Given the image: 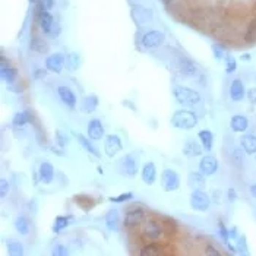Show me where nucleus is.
Wrapping results in <instances>:
<instances>
[{"label":"nucleus","mask_w":256,"mask_h":256,"mask_svg":"<svg viewBox=\"0 0 256 256\" xmlns=\"http://www.w3.org/2000/svg\"><path fill=\"white\" fill-rule=\"evenodd\" d=\"M29 3H35V0H28Z\"/></svg>","instance_id":"nucleus-53"},{"label":"nucleus","mask_w":256,"mask_h":256,"mask_svg":"<svg viewBox=\"0 0 256 256\" xmlns=\"http://www.w3.org/2000/svg\"><path fill=\"white\" fill-rule=\"evenodd\" d=\"M72 223V217H65V215H59L56 217L54 220V224H53V231L54 233H60L62 230H65L66 227H69Z\"/></svg>","instance_id":"nucleus-34"},{"label":"nucleus","mask_w":256,"mask_h":256,"mask_svg":"<svg viewBox=\"0 0 256 256\" xmlns=\"http://www.w3.org/2000/svg\"><path fill=\"white\" fill-rule=\"evenodd\" d=\"M160 183L164 192H176L180 189V176L173 169H164L160 177Z\"/></svg>","instance_id":"nucleus-8"},{"label":"nucleus","mask_w":256,"mask_h":256,"mask_svg":"<svg viewBox=\"0 0 256 256\" xmlns=\"http://www.w3.org/2000/svg\"><path fill=\"white\" fill-rule=\"evenodd\" d=\"M164 234V227L157 220H145L142 227V236L148 242H158Z\"/></svg>","instance_id":"nucleus-5"},{"label":"nucleus","mask_w":256,"mask_h":256,"mask_svg":"<svg viewBox=\"0 0 256 256\" xmlns=\"http://www.w3.org/2000/svg\"><path fill=\"white\" fill-rule=\"evenodd\" d=\"M75 136H77V139H78V142H79V145L85 150L86 153H89L91 155H94V157H97V158H100L101 157V154H100V151L94 147V144L91 142L92 139H89V138H86L84 136L82 133H75Z\"/></svg>","instance_id":"nucleus-27"},{"label":"nucleus","mask_w":256,"mask_h":256,"mask_svg":"<svg viewBox=\"0 0 256 256\" xmlns=\"http://www.w3.org/2000/svg\"><path fill=\"white\" fill-rule=\"evenodd\" d=\"M236 69H237V60L233 56L227 54V57H226V72L230 75V74H234Z\"/></svg>","instance_id":"nucleus-39"},{"label":"nucleus","mask_w":256,"mask_h":256,"mask_svg":"<svg viewBox=\"0 0 256 256\" xmlns=\"http://www.w3.org/2000/svg\"><path fill=\"white\" fill-rule=\"evenodd\" d=\"M122 150H123V144L119 135L111 133L104 138V154L108 158H114Z\"/></svg>","instance_id":"nucleus-11"},{"label":"nucleus","mask_w":256,"mask_h":256,"mask_svg":"<svg viewBox=\"0 0 256 256\" xmlns=\"http://www.w3.org/2000/svg\"><path fill=\"white\" fill-rule=\"evenodd\" d=\"M147 220V211L144 206L141 205H132L126 209L125 214V220H123V226L126 229H135L141 224H144Z\"/></svg>","instance_id":"nucleus-3"},{"label":"nucleus","mask_w":256,"mask_h":256,"mask_svg":"<svg viewBox=\"0 0 256 256\" xmlns=\"http://www.w3.org/2000/svg\"><path fill=\"white\" fill-rule=\"evenodd\" d=\"M163 254V246L157 242H150L148 245H145L141 249V255L142 256H158Z\"/></svg>","instance_id":"nucleus-31"},{"label":"nucleus","mask_w":256,"mask_h":256,"mask_svg":"<svg viewBox=\"0 0 256 256\" xmlns=\"http://www.w3.org/2000/svg\"><path fill=\"white\" fill-rule=\"evenodd\" d=\"M54 136H56V144H57V145H60V147H66V145L69 144V138H68V135H65L62 130H56Z\"/></svg>","instance_id":"nucleus-41"},{"label":"nucleus","mask_w":256,"mask_h":256,"mask_svg":"<svg viewBox=\"0 0 256 256\" xmlns=\"http://www.w3.org/2000/svg\"><path fill=\"white\" fill-rule=\"evenodd\" d=\"M181 153L184 157L187 158H196V157H201L202 153H204V147L196 142L195 139H187L184 144H183V148H181Z\"/></svg>","instance_id":"nucleus-17"},{"label":"nucleus","mask_w":256,"mask_h":256,"mask_svg":"<svg viewBox=\"0 0 256 256\" xmlns=\"http://www.w3.org/2000/svg\"><path fill=\"white\" fill-rule=\"evenodd\" d=\"M130 3H135V1H138V0H129Z\"/></svg>","instance_id":"nucleus-54"},{"label":"nucleus","mask_w":256,"mask_h":256,"mask_svg":"<svg viewBox=\"0 0 256 256\" xmlns=\"http://www.w3.org/2000/svg\"><path fill=\"white\" fill-rule=\"evenodd\" d=\"M133 199V193L132 192H125V193H120L117 196H110L108 201L113 202V204H123V202H129Z\"/></svg>","instance_id":"nucleus-37"},{"label":"nucleus","mask_w":256,"mask_h":256,"mask_svg":"<svg viewBox=\"0 0 256 256\" xmlns=\"http://www.w3.org/2000/svg\"><path fill=\"white\" fill-rule=\"evenodd\" d=\"M249 192H251L252 198H255L256 199V183H254V184H251V186H249Z\"/></svg>","instance_id":"nucleus-50"},{"label":"nucleus","mask_w":256,"mask_h":256,"mask_svg":"<svg viewBox=\"0 0 256 256\" xmlns=\"http://www.w3.org/2000/svg\"><path fill=\"white\" fill-rule=\"evenodd\" d=\"M212 54H214V57H215L218 62L227 57V53H226L224 46H221V44H218V43L212 44Z\"/></svg>","instance_id":"nucleus-38"},{"label":"nucleus","mask_w":256,"mask_h":256,"mask_svg":"<svg viewBox=\"0 0 256 256\" xmlns=\"http://www.w3.org/2000/svg\"><path fill=\"white\" fill-rule=\"evenodd\" d=\"M173 95H174L176 101L183 107H193V105L199 104L201 100H202V95L196 89H192L189 86L183 85L174 86L173 88Z\"/></svg>","instance_id":"nucleus-1"},{"label":"nucleus","mask_w":256,"mask_h":256,"mask_svg":"<svg viewBox=\"0 0 256 256\" xmlns=\"http://www.w3.org/2000/svg\"><path fill=\"white\" fill-rule=\"evenodd\" d=\"M227 195H229V201H230V202H236V199H237V192H236L234 187H230L229 192H227Z\"/></svg>","instance_id":"nucleus-47"},{"label":"nucleus","mask_w":256,"mask_h":256,"mask_svg":"<svg viewBox=\"0 0 256 256\" xmlns=\"http://www.w3.org/2000/svg\"><path fill=\"white\" fill-rule=\"evenodd\" d=\"M198 138L201 141V145L204 147V151L211 153L214 148V135L209 129H202L198 133Z\"/></svg>","instance_id":"nucleus-26"},{"label":"nucleus","mask_w":256,"mask_h":256,"mask_svg":"<svg viewBox=\"0 0 256 256\" xmlns=\"http://www.w3.org/2000/svg\"><path fill=\"white\" fill-rule=\"evenodd\" d=\"M246 97H248V100H249L252 104H256V88H251V89L246 92Z\"/></svg>","instance_id":"nucleus-46"},{"label":"nucleus","mask_w":256,"mask_h":256,"mask_svg":"<svg viewBox=\"0 0 256 256\" xmlns=\"http://www.w3.org/2000/svg\"><path fill=\"white\" fill-rule=\"evenodd\" d=\"M189 202H190L192 209L198 211V212H205L211 206V198L204 190H192Z\"/></svg>","instance_id":"nucleus-6"},{"label":"nucleus","mask_w":256,"mask_h":256,"mask_svg":"<svg viewBox=\"0 0 256 256\" xmlns=\"http://www.w3.org/2000/svg\"><path fill=\"white\" fill-rule=\"evenodd\" d=\"M29 49H31V51L38 53V54H46V53H49V50H50L47 41H44V38H41V37H34V38H31Z\"/></svg>","instance_id":"nucleus-28"},{"label":"nucleus","mask_w":256,"mask_h":256,"mask_svg":"<svg viewBox=\"0 0 256 256\" xmlns=\"http://www.w3.org/2000/svg\"><path fill=\"white\" fill-rule=\"evenodd\" d=\"M31 122V114H29V111H18L15 116H13V119H12V123H13V126L15 128H24L26 123H29Z\"/></svg>","instance_id":"nucleus-33"},{"label":"nucleus","mask_w":256,"mask_h":256,"mask_svg":"<svg viewBox=\"0 0 256 256\" xmlns=\"http://www.w3.org/2000/svg\"><path fill=\"white\" fill-rule=\"evenodd\" d=\"M120 173L129 179L136 177L138 170H139V157L135 155V153L126 154L122 160H120Z\"/></svg>","instance_id":"nucleus-7"},{"label":"nucleus","mask_w":256,"mask_h":256,"mask_svg":"<svg viewBox=\"0 0 256 256\" xmlns=\"http://www.w3.org/2000/svg\"><path fill=\"white\" fill-rule=\"evenodd\" d=\"M57 95H59L60 101H62L66 107H69L71 110L77 108L78 98H77V94L74 92L72 88H69V86L66 85H60L57 88Z\"/></svg>","instance_id":"nucleus-14"},{"label":"nucleus","mask_w":256,"mask_h":256,"mask_svg":"<svg viewBox=\"0 0 256 256\" xmlns=\"http://www.w3.org/2000/svg\"><path fill=\"white\" fill-rule=\"evenodd\" d=\"M81 66V57L77 53H69L66 56V69L71 72H77Z\"/></svg>","instance_id":"nucleus-35"},{"label":"nucleus","mask_w":256,"mask_h":256,"mask_svg":"<svg viewBox=\"0 0 256 256\" xmlns=\"http://www.w3.org/2000/svg\"><path fill=\"white\" fill-rule=\"evenodd\" d=\"M245 153V151H243ZM243 153L240 151V150H234V153H233V163L237 166V167H240L242 164H243Z\"/></svg>","instance_id":"nucleus-43"},{"label":"nucleus","mask_w":256,"mask_h":256,"mask_svg":"<svg viewBox=\"0 0 256 256\" xmlns=\"http://www.w3.org/2000/svg\"><path fill=\"white\" fill-rule=\"evenodd\" d=\"M243 62H251V54H242V57H240Z\"/></svg>","instance_id":"nucleus-51"},{"label":"nucleus","mask_w":256,"mask_h":256,"mask_svg":"<svg viewBox=\"0 0 256 256\" xmlns=\"http://www.w3.org/2000/svg\"><path fill=\"white\" fill-rule=\"evenodd\" d=\"M104 221H105L107 230H110V231H119V229H120V214H119L117 209H110L105 214Z\"/></svg>","instance_id":"nucleus-23"},{"label":"nucleus","mask_w":256,"mask_h":256,"mask_svg":"<svg viewBox=\"0 0 256 256\" xmlns=\"http://www.w3.org/2000/svg\"><path fill=\"white\" fill-rule=\"evenodd\" d=\"M240 147L245 151V154H248V155L256 154V135H252V133L243 135L240 138Z\"/></svg>","instance_id":"nucleus-25"},{"label":"nucleus","mask_w":256,"mask_h":256,"mask_svg":"<svg viewBox=\"0 0 256 256\" xmlns=\"http://www.w3.org/2000/svg\"><path fill=\"white\" fill-rule=\"evenodd\" d=\"M161 1H163L164 4H170V3H173L174 0H161Z\"/></svg>","instance_id":"nucleus-52"},{"label":"nucleus","mask_w":256,"mask_h":256,"mask_svg":"<svg viewBox=\"0 0 256 256\" xmlns=\"http://www.w3.org/2000/svg\"><path fill=\"white\" fill-rule=\"evenodd\" d=\"M141 179L145 184L148 186H153L155 181H157V167L153 161H147L144 166H142V170H141Z\"/></svg>","instance_id":"nucleus-19"},{"label":"nucleus","mask_w":256,"mask_h":256,"mask_svg":"<svg viewBox=\"0 0 256 256\" xmlns=\"http://www.w3.org/2000/svg\"><path fill=\"white\" fill-rule=\"evenodd\" d=\"M187 186L192 190H204L206 187V176L201 171H190L187 174Z\"/></svg>","instance_id":"nucleus-18"},{"label":"nucleus","mask_w":256,"mask_h":256,"mask_svg":"<svg viewBox=\"0 0 256 256\" xmlns=\"http://www.w3.org/2000/svg\"><path fill=\"white\" fill-rule=\"evenodd\" d=\"M66 68V56L62 53H53L46 59V69L51 74H60Z\"/></svg>","instance_id":"nucleus-12"},{"label":"nucleus","mask_w":256,"mask_h":256,"mask_svg":"<svg viewBox=\"0 0 256 256\" xmlns=\"http://www.w3.org/2000/svg\"><path fill=\"white\" fill-rule=\"evenodd\" d=\"M6 246H7V252H9V255H13V256L24 255V246H22L21 242H18V240H7V242H6Z\"/></svg>","instance_id":"nucleus-36"},{"label":"nucleus","mask_w":256,"mask_h":256,"mask_svg":"<svg viewBox=\"0 0 256 256\" xmlns=\"http://www.w3.org/2000/svg\"><path fill=\"white\" fill-rule=\"evenodd\" d=\"M246 97V88L242 79H233L230 84V98L234 102H240L243 101Z\"/></svg>","instance_id":"nucleus-20"},{"label":"nucleus","mask_w":256,"mask_h":256,"mask_svg":"<svg viewBox=\"0 0 256 256\" xmlns=\"http://www.w3.org/2000/svg\"><path fill=\"white\" fill-rule=\"evenodd\" d=\"M255 160H256V155H255Z\"/></svg>","instance_id":"nucleus-55"},{"label":"nucleus","mask_w":256,"mask_h":256,"mask_svg":"<svg viewBox=\"0 0 256 256\" xmlns=\"http://www.w3.org/2000/svg\"><path fill=\"white\" fill-rule=\"evenodd\" d=\"M35 12H37V18H38V24H40L41 31L46 35H50L53 28H54V19H53L51 13L44 7V4L41 1H40V4H38Z\"/></svg>","instance_id":"nucleus-9"},{"label":"nucleus","mask_w":256,"mask_h":256,"mask_svg":"<svg viewBox=\"0 0 256 256\" xmlns=\"http://www.w3.org/2000/svg\"><path fill=\"white\" fill-rule=\"evenodd\" d=\"M230 129L236 133H245L249 129V119L243 114H234L230 119Z\"/></svg>","instance_id":"nucleus-21"},{"label":"nucleus","mask_w":256,"mask_h":256,"mask_svg":"<svg viewBox=\"0 0 256 256\" xmlns=\"http://www.w3.org/2000/svg\"><path fill=\"white\" fill-rule=\"evenodd\" d=\"M86 135L92 141H101L105 138V129L100 119H91L86 125Z\"/></svg>","instance_id":"nucleus-13"},{"label":"nucleus","mask_w":256,"mask_h":256,"mask_svg":"<svg viewBox=\"0 0 256 256\" xmlns=\"http://www.w3.org/2000/svg\"><path fill=\"white\" fill-rule=\"evenodd\" d=\"M205 254L209 256H220V251H217L212 245H206V248H205Z\"/></svg>","instance_id":"nucleus-45"},{"label":"nucleus","mask_w":256,"mask_h":256,"mask_svg":"<svg viewBox=\"0 0 256 256\" xmlns=\"http://www.w3.org/2000/svg\"><path fill=\"white\" fill-rule=\"evenodd\" d=\"M46 77V71L44 69H37L35 74H34V78L35 79H40V78H44Z\"/></svg>","instance_id":"nucleus-48"},{"label":"nucleus","mask_w":256,"mask_h":256,"mask_svg":"<svg viewBox=\"0 0 256 256\" xmlns=\"http://www.w3.org/2000/svg\"><path fill=\"white\" fill-rule=\"evenodd\" d=\"M38 177H40L41 183L50 184L54 180V167H53V164L49 163V161H43L40 164V169H38Z\"/></svg>","instance_id":"nucleus-22"},{"label":"nucleus","mask_w":256,"mask_h":256,"mask_svg":"<svg viewBox=\"0 0 256 256\" xmlns=\"http://www.w3.org/2000/svg\"><path fill=\"white\" fill-rule=\"evenodd\" d=\"M74 199H75V204L81 208V209H84L85 212L88 211H91L94 206H95V201H94V198H91L89 195H75L74 196Z\"/></svg>","instance_id":"nucleus-30"},{"label":"nucleus","mask_w":256,"mask_h":256,"mask_svg":"<svg viewBox=\"0 0 256 256\" xmlns=\"http://www.w3.org/2000/svg\"><path fill=\"white\" fill-rule=\"evenodd\" d=\"M217 170H218V160L214 155L206 154V155H204L201 158V161H199V171L202 174H205L208 177V176L215 174Z\"/></svg>","instance_id":"nucleus-16"},{"label":"nucleus","mask_w":256,"mask_h":256,"mask_svg":"<svg viewBox=\"0 0 256 256\" xmlns=\"http://www.w3.org/2000/svg\"><path fill=\"white\" fill-rule=\"evenodd\" d=\"M68 254H69V251H68V248L63 246V245H56L54 249L51 251V255L53 256H63L68 255Z\"/></svg>","instance_id":"nucleus-42"},{"label":"nucleus","mask_w":256,"mask_h":256,"mask_svg":"<svg viewBox=\"0 0 256 256\" xmlns=\"http://www.w3.org/2000/svg\"><path fill=\"white\" fill-rule=\"evenodd\" d=\"M166 41V35L161 31L157 29H151L148 31L144 37H142V47L147 50H153V49H158L164 44Z\"/></svg>","instance_id":"nucleus-10"},{"label":"nucleus","mask_w":256,"mask_h":256,"mask_svg":"<svg viewBox=\"0 0 256 256\" xmlns=\"http://www.w3.org/2000/svg\"><path fill=\"white\" fill-rule=\"evenodd\" d=\"M41 3L44 4V7H46L47 10H50V9L54 6V0H41Z\"/></svg>","instance_id":"nucleus-49"},{"label":"nucleus","mask_w":256,"mask_h":256,"mask_svg":"<svg viewBox=\"0 0 256 256\" xmlns=\"http://www.w3.org/2000/svg\"><path fill=\"white\" fill-rule=\"evenodd\" d=\"M13 226H15V230H16L21 236H26V234L29 233V229H31V227H29L28 218L24 217V215H19V217L15 220Z\"/></svg>","instance_id":"nucleus-32"},{"label":"nucleus","mask_w":256,"mask_h":256,"mask_svg":"<svg viewBox=\"0 0 256 256\" xmlns=\"http://www.w3.org/2000/svg\"><path fill=\"white\" fill-rule=\"evenodd\" d=\"M256 38V18L252 19V22L248 25V31H246V40L248 41H254Z\"/></svg>","instance_id":"nucleus-40"},{"label":"nucleus","mask_w":256,"mask_h":256,"mask_svg":"<svg viewBox=\"0 0 256 256\" xmlns=\"http://www.w3.org/2000/svg\"><path fill=\"white\" fill-rule=\"evenodd\" d=\"M98 107V97L91 94V95H86L81 100V104H79V110L85 114H91L97 110Z\"/></svg>","instance_id":"nucleus-24"},{"label":"nucleus","mask_w":256,"mask_h":256,"mask_svg":"<svg viewBox=\"0 0 256 256\" xmlns=\"http://www.w3.org/2000/svg\"><path fill=\"white\" fill-rule=\"evenodd\" d=\"M7 192H9V183L4 179H1V181H0V196L4 198L7 195Z\"/></svg>","instance_id":"nucleus-44"},{"label":"nucleus","mask_w":256,"mask_h":256,"mask_svg":"<svg viewBox=\"0 0 256 256\" xmlns=\"http://www.w3.org/2000/svg\"><path fill=\"white\" fill-rule=\"evenodd\" d=\"M171 125L177 129L181 130H189L196 128L198 125V116L187 108H180L177 111H174L173 117H171Z\"/></svg>","instance_id":"nucleus-2"},{"label":"nucleus","mask_w":256,"mask_h":256,"mask_svg":"<svg viewBox=\"0 0 256 256\" xmlns=\"http://www.w3.org/2000/svg\"><path fill=\"white\" fill-rule=\"evenodd\" d=\"M130 16L132 21L138 25V26H145L150 25L154 19V13L151 9L142 6V4H132L130 7Z\"/></svg>","instance_id":"nucleus-4"},{"label":"nucleus","mask_w":256,"mask_h":256,"mask_svg":"<svg viewBox=\"0 0 256 256\" xmlns=\"http://www.w3.org/2000/svg\"><path fill=\"white\" fill-rule=\"evenodd\" d=\"M179 71H180V74L184 75V77H195L196 72H198V68H196V65H195L192 60H189V59H180V60H179Z\"/></svg>","instance_id":"nucleus-29"},{"label":"nucleus","mask_w":256,"mask_h":256,"mask_svg":"<svg viewBox=\"0 0 256 256\" xmlns=\"http://www.w3.org/2000/svg\"><path fill=\"white\" fill-rule=\"evenodd\" d=\"M1 72V79L6 82V84H9V85H12L16 79H18V69L16 68H13L12 65H10V62L4 57V56H1V69H0Z\"/></svg>","instance_id":"nucleus-15"}]
</instances>
